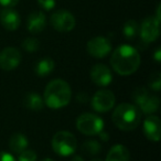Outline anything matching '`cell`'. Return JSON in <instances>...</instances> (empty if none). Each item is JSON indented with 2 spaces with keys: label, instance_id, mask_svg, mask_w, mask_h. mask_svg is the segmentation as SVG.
<instances>
[{
  "label": "cell",
  "instance_id": "4fadbf2b",
  "mask_svg": "<svg viewBox=\"0 0 161 161\" xmlns=\"http://www.w3.org/2000/svg\"><path fill=\"white\" fill-rule=\"evenodd\" d=\"M143 134L149 140L159 141L161 137V121L156 115H149L143 121Z\"/></svg>",
  "mask_w": 161,
  "mask_h": 161
},
{
  "label": "cell",
  "instance_id": "f546056e",
  "mask_svg": "<svg viewBox=\"0 0 161 161\" xmlns=\"http://www.w3.org/2000/svg\"><path fill=\"white\" fill-rule=\"evenodd\" d=\"M154 18L157 19V20L160 22V5H158V7H157V11H156V16H153Z\"/></svg>",
  "mask_w": 161,
  "mask_h": 161
},
{
  "label": "cell",
  "instance_id": "7402d4cb",
  "mask_svg": "<svg viewBox=\"0 0 161 161\" xmlns=\"http://www.w3.org/2000/svg\"><path fill=\"white\" fill-rule=\"evenodd\" d=\"M148 85H149L150 90L154 91V92H159L161 88V75L159 72H154L150 75L149 80H148Z\"/></svg>",
  "mask_w": 161,
  "mask_h": 161
},
{
  "label": "cell",
  "instance_id": "d6a6232c",
  "mask_svg": "<svg viewBox=\"0 0 161 161\" xmlns=\"http://www.w3.org/2000/svg\"><path fill=\"white\" fill-rule=\"evenodd\" d=\"M42 161H54L53 159H51V158H45V159H43Z\"/></svg>",
  "mask_w": 161,
  "mask_h": 161
},
{
  "label": "cell",
  "instance_id": "cb8c5ba5",
  "mask_svg": "<svg viewBox=\"0 0 161 161\" xmlns=\"http://www.w3.org/2000/svg\"><path fill=\"white\" fill-rule=\"evenodd\" d=\"M36 151L30 149H25L19 153L18 161H36Z\"/></svg>",
  "mask_w": 161,
  "mask_h": 161
},
{
  "label": "cell",
  "instance_id": "52a82bcc",
  "mask_svg": "<svg viewBox=\"0 0 161 161\" xmlns=\"http://www.w3.org/2000/svg\"><path fill=\"white\" fill-rule=\"evenodd\" d=\"M50 22L53 29L58 32H69L75 28V18L67 10H56L50 18Z\"/></svg>",
  "mask_w": 161,
  "mask_h": 161
},
{
  "label": "cell",
  "instance_id": "ba28073f",
  "mask_svg": "<svg viewBox=\"0 0 161 161\" xmlns=\"http://www.w3.org/2000/svg\"><path fill=\"white\" fill-rule=\"evenodd\" d=\"M139 34L141 40L147 44L153 42L160 34V22L153 16L147 17L139 25Z\"/></svg>",
  "mask_w": 161,
  "mask_h": 161
},
{
  "label": "cell",
  "instance_id": "277c9868",
  "mask_svg": "<svg viewBox=\"0 0 161 161\" xmlns=\"http://www.w3.org/2000/svg\"><path fill=\"white\" fill-rule=\"evenodd\" d=\"M132 99L140 113H143L145 115H152L159 109L160 106L159 97L156 95H151L149 91L145 87H139L134 91Z\"/></svg>",
  "mask_w": 161,
  "mask_h": 161
},
{
  "label": "cell",
  "instance_id": "7c38bea8",
  "mask_svg": "<svg viewBox=\"0 0 161 161\" xmlns=\"http://www.w3.org/2000/svg\"><path fill=\"white\" fill-rule=\"evenodd\" d=\"M90 75L93 83L98 86H103V87L109 85L113 80L112 72L109 67L106 66L105 64H95L91 69Z\"/></svg>",
  "mask_w": 161,
  "mask_h": 161
},
{
  "label": "cell",
  "instance_id": "d6986e66",
  "mask_svg": "<svg viewBox=\"0 0 161 161\" xmlns=\"http://www.w3.org/2000/svg\"><path fill=\"white\" fill-rule=\"evenodd\" d=\"M25 106L28 109L32 110V112H40L44 107V102L43 98L36 93H30L25 97Z\"/></svg>",
  "mask_w": 161,
  "mask_h": 161
},
{
  "label": "cell",
  "instance_id": "5bb4252c",
  "mask_svg": "<svg viewBox=\"0 0 161 161\" xmlns=\"http://www.w3.org/2000/svg\"><path fill=\"white\" fill-rule=\"evenodd\" d=\"M0 22L8 31H16L21 23L20 14L14 8H3L0 12Z\"/></svg>",
  "mask_w": 161,
  "mask_h": 161
},
{
  "label": "cell",
  "instance_id": "1f68e13d",
  "mask_svg": "<svg viewBox=\"0 0 161 161\" xmlns=\"http://www.w3.org/2000/svg\"><path fill=\"white\" fill-rule=\"evenodd\" d=\"M91 161H104V160H102V159H99V158H94V159H92Z\"/></svg>",
  "mask_w": 161,
  "mask_h": 161
},
{
  "label": "cell",
  "instance_id": "4dcf8cb0",
  "mask_svg": "<svg viewBox=\"0 0 161 161\" xmlns=\"http://www.w3.org/2000/svg\"><path fill=\"white\" fill-rule=\"evenodd\" d=\"M72 161H84V159L80 156H78V154H75V156L72 158Z\"/></svg>",
  "mask_w": 161,
  "mask_h": 161
},
{
  "label": "cell",
  "instance_id": "9a60e30c",
  "mask_svg": "<svg viewBox=\"0 0 161 161\" xmlns=\"http://www.w3.org/2000/svg\"><path fill=\"white\" fill-rule=\"evenodd\" d=\"M47 25V18L42 11H33L29 14L27 21V29L30 33L38 34L42 32Z\"/></svg>",
  "mask_w": 161,
  "mask_h": 161
},
{
  "label": "cell",
  "instance_id": "e0dca14e",
  "mask_svg": "<svg viewBox=\"0 0 161 161\" xmlns=\"http://www.w3.org/2000/svg\"><path fill=\"white\" fill-rule=\"evenodd\" d=\"M54 67H55V63L52 58H43L39 62H36V66H34V72L40 77H45L53 72Z\"/></svg>",
  "mask_w": 161,
  "mask_h": 161
},
{
  "label": "cell",
  "instance_id": "7a4b0ae2",
  "mask_svg": "<svg viewBox=\"0 0 161 161\" xmlns=\"http://www.w3.org/2000/svg\"><path fill=\"white\" fill-rule=\"evenodd\" d=\"M72 91L67 82L60 78L51 80L47 85L43 94V102L51 109H60L69 103Z\"/></svg>",
  "mask_w": 161,
  "mask_h": 161
},
{
  "label": "cell",
  "instance_id": "4316f807",
  "mask_svg": "<svg viewBox=\"0 0 161 161\" xmlns=\"http://www.w3.org/2000/svg\"><path fill=\"white\" fill-rule=\"evenodd\" d=\"M0 161H17L11 153L6 151H0Z\"/></svg>",
  "mask_w": 161,
  "mask_h": 161
},
{
  "label": "cell",
  "instance_id": "9c48e42d",
  "mask_svg": "<svg viewBox=\"0 0 161 161\" xmlns=\"http://www.w3.org/2000/svg\"><path fill=\"white\" fill-rule=\"evenodd\" d=\"M115 95L112 91L102 90L94 94L92 98V107L98 113H107L115 106Z\"/></svg>",
  "mask_w": 161,
  "mask_h": 161
},
{
  "label": "cell",
  "instance_id": "44dd1931",
  "mask_svg": "<svg viewBox=\"0 0 161 161\" xmlns=\"http://www.w3.org/2000/svg\"><path fill=\"white\" fill-rule=\"evenodd\" d=\"M139 33V25L135 20H128L123 27V34L126 39L132 40Z\"/></svg>",
  "mask_w": 161,
  "mask_h": 161
},
{
  "label": "cell",
  "instance_id": "8fae6325",
  "mask_svg": "<svg viewBox=\"0 0 161 161\" xmlns=\"http://www.w3.org/2000/svg\"><path fill=\"white\" fill-rule=\"evenodd\" d=\"M21 62V53L17 47H8L0 52V69L3 71H12L19 66Z\"/></svg>",
  "mask_w": 161,
  "mask_h": 161
},
{
  "label": "cell",
  "instance_id": "5b68a950",
  "mask_svg": "<svg viewBox=\"0 0 161 161\" xmlns=\"http://www.w3.org/2000/svg\"><path fill=\"white\" fill-rule=\"evenodd\" d=\"M52 149L61 157H69L73 154L77 147V141L73 134L69 131H58L52 138Z\"/></svg>",
  "mask_w": 161,
  "mask_h": 161
},
{
  "label": "cell",
  "instance_id": "603a6c76",
  "mask_svg": "<svg viewBox=\"0 0 161 161\" xmlns=\"http://www.w3.org/2000/svg\"><path fill=\"white\" fill-rule=\"evenodd\" d=\"M22 47L27 52H36L40 47V42L36 38H27L23 40Z\"/></svg>",
  "mask_w": 161,
  "mask_h": 161
},
{
  "label": "cell",
  "instance_id": "ffe728a7",
  "mask_svg": "<svg viewBox=\"0 0 161 161\" xmlns=\"http://www.w3.org/2000/svg\"><path fill=\"white\" fill-rule=\"evenodd\" d=\"M80 150L86 156H97L102 151V147L98 141L96 140H87L82 145Z\"/></svg>",
  "mask_w": 161,
  "mask_h": 161
},
{
  "label": "cell",
  "instance_id": "3957f363",
  "mask_svg": "<svg viewBox=\"0 0 161 161\" xmlns=\"http://www.w3.org/2000/svg\"><path fill=\"white\" fill-rule=\"evenodd\" d=\"M114 125L124 131L136 129L141 121V113L136 105L123 103L115 108L112 115Z\"/></svg>",
  "mask_w": 161,
  "mask_h": 161
},
{
  "label": "cell",
  "instance_id": "30bf717a",
  "mask_svg": "<svg viewBox=\"0 0 161 161\" xmlns=\"http://www.w3.org/2000/svg\"><path fill=\"white\" fill-rule=\"evenodd\" d=\"M87 52L95 58H104L112 51V43L105 36H95L87 42Z\"/></svg>",
  "mask_w": 161,
  "mask_h": 161
},
{
  "label": "cell",
  "instance_id": "ac0fdd59",
  "mask_svg": "<svg viewBox=\"0 0 161 161\" xmlns=\"http://www.w3.org/2000/svg\"><path fill=\"white\" fill-rule=\"evenodd\" d=\"M28 143H29L28 138L23 134H21V132L14 134L9 140L10 149H11L14 152H16V153H20V152H22L23 150L27 149Z\"/></svg>",
  "mask_w": 161,
  "mask_h": 161
},
{
  "label": "cell",
  "instance_id": "484cf974",
  "mask_svg": "<svg viewBox=\"0 0 161 161\" xmlns=\"http://www.w3.org/2000/svg\"><path fill=\"white\" fill-rule=\"evenodd\" d=\"M20 0H0V5L5 8H14L18 5Z\"/></svg>",
  "mask_w": 161,
  "mask_h": 161
},
{
  "label": "cell",
  "instance_id": "6da1fadb",
  "mask_svg": "<svg viewBox=\"0 0 161 161\" xmlns=\"http://www.w3.org/2000/svg\"><path fill=\"white\" fill-rule=\"evenodd\" d=\"M110 65L117 74L128 76L134 74L140 66V54L134 47L119 45L112 54Z\"/></svg>",
  "mask_w": 161,
  "mask_h": 161
},
{
  "label": "cell",
  "instance_id": "f1b7e54d",
  "mask_svg": "<svg viewBox=\"0 0 161 161\" xmlns=\"http://www.w3.org/2000/svg\"><path fill=\"white\" fill-rule=\"evenodd\" d=\"M99 138L102 139V140L103 141H107L108 139H109V135L107 134V132H105V131H103V130H102L101 132H99Z\"/></svg>",
  "mask_w": 161,
  "mask_h": 161
},
{
  "label": "cell",
  "instance_id": "83f0119b",
  "mask_svg": "<svg viewBox=\"0 0 161 161\" xmlns=\"http://www.w3.org/2000/svg\"><path fill=\"white\" fill-rule=\"evenodd\" d=\"M153 58H154V60H156L157 62H160V61H161V49H160V47H158V49L156 50Z\"/></svg>",
  "mask_w": 161,
  "mask_h": 161
},
{
  "label": "cell",
  "instance_id": "2e32d148",
  "mask_svg": "<svg viewBox=\"0 0 161 161\" xmlns=\"http://www.w3.org/2000/svg\"><path fill=\"white\" fill-rule=\"evenodd\" d=\"M129 151L125 146L115 145L110 148L104 161H129Z\"/></svg>",
  "mask_w": 161,
  "mask_h": 161
},
{
  "label": "cell",
  "instance_id": "d4e9b609",
  "mask_svg": "<svg viewBox=\"0 0 161 161\" xmlns=\"http://www.w3.org/2000/svg\"><path fill=\"white\" fill-rule=\"evenodd\" d=\"M36 3L40 6L41 9L45 10V11L54 9V7L56 6V0H36Z\"/></svg>",
  "mask_w": 161,
  "mask_h": 161
},
{
  "label": "cell",
  "instance_id": "8992f818",
  "mask_svg": "<svg viewBox=\"0 0 161 161\" xmlns=\"http://www.w3.org/2000/svg\"><path fill=\"white\" fill-rule=\"evenodd\" d=\"M76 128L83 135L95 136V135H98L104 129V120L97 115L85 113V114H82L77 117Z\"/></svg>",
  "mask_w": 161,
  "mask_h": 161
}]
</instances>
